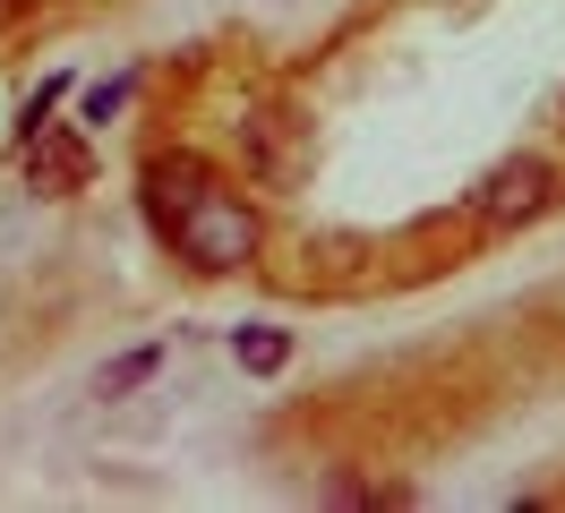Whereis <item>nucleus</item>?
I'll return each mask as SVG.
<instances>
[{
    "instance_id": "obj_8",
    "label": "nucleus",
    "mask_w": 565,
    "mask_h": 513,
    "mask_svg": "<svg viewBox=\"0 0 565 513\" xmlns=\"http://www.w3.org/2000/svg\"><path fill=\"white\" fill-rule=\"evenodd\" d=\"M129 86H138V77H104V86H95V95H86V129H104L111 111H120V103H129Z\"/></svg>"
},
{
    "instance_id": "obj_9",
    "label": "nucleus",
    "mask_w": 565,
    "mask_h": 513,
    "mask_svg": "<svg viewBox=\"0 0 565 513\" xmlns=\"http://www.w3.org/2000/svg\"><path fill=\"white\" fill-rule=\"evenodd\" d=\"M18 9H26V0H0V26H9V18H18Z\"/></svg>"
},
{
    "instance_id": "obj_3",
    "label": "nucleus",
    "mask_w": 565,
    "mask_h": 513,
    "mask_svg": "<svg viewBox=\"0 0 565 513\" xmlns=\"http://www.w3.org/2000/svg\"><path fill=\"white\" fill-rule=\"evenodd\" d=\"M548 197H557V163L548 154H505L471 189V214H480V232H523L531 214H548Z\"/></svg>"
},
{
    "instance_id": "obj_4",
    "label": "nucleus",
    "mask_w": 565,
    "mask_h": 513,
    "mask_svg": "<svg viewBox=\"0 0 565 513\" xmlns=\"http://www.w3.org/2000/svg\"><path fill=\"white\" fill-rule=\"evenodd\" d=\"M206 180H214L206 154H154V163H146V214H154V232H163V239H172V223L189 214V197H198Z\"/></svg>"
},
{
    "instance_id": "obj_7",
    "label": "nucleus",
    "mask_w": 565,
    "mask_h": 513,
    "mask_svg": "<svg viewBox=\"0 0 565 513\" xmlns=\"http://www.w3.org/2000/svg\"><path fill=\"white\" fill-rule=\"evenodd\" d=\"M154 368H163V351H129V360H111V368L95 376V394H129V385H146Z\"/></svg>"
},
{
    "instance_id": "obj_5",
    "label": "nucleus",
    "mask_w": 565,
    "mask_h": 513,
    "mask_svg": "<svg viewBox=\"0 0 565 513\" xmlns=\"http://www.w3.org/2000/svg\"><path fill=\"white\" fill-rule=\"evenodd\" d=\"M26 171H35L43 197H70V189H86V146L61 129H35L26 137Z\"/></svg>"
},
{
    "instance_id": "obj_1",
    "label": "nucleus",
    "mask_w": 565,
    "mask_h": 513,
    "mask_svg": "<svg viewBox=\"0 0 565 513\" xmlns=\"http://www.w3.org/2000/svg\"><path fill=\"white\" fill-rule=\"evenodd\" d=\"M172 248L198 274H241L248 257L266 248V223H257V205H248V197H232L223 180H206V189L189 197V214L172 223Z\"/></svg>"
},
{
    "instance_id": "obj_2",
    "label": "nucleus",
    "mask_w": 565,
    "mask_h": 513,
    "mask_svg": "<svg viewBox=\"0 0 565 513\" xmlns=\"http://www.w3.org/2000/svg\"><path fill=\"white\" fill-rule=\"evenodd\" d=\"M241 163L257 171L266 189H300V180H309V163H318V137H309V120H300V111L266 103V111H248V120H241Z\"/></svg>"
},
{
    "instance_id": "obj_6",
    "label": "nucleus",
    "mask_w": 565,
    "mask_h": 513,
    "mask_svg": "<svg viewBox=\"0 0 565 513\" xmlns=\"http://www.w3.org/2000/svg\"><path fill=\"white\" fill-rule=\"evenodd\" d=\"M232 351H241V368H257V376H275L282 360H291V342H282L275 325H241V334H232Z\"/></svg>"
}]
</instances>
